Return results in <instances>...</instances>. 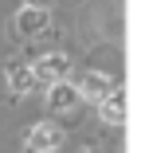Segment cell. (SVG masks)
Here are the masks:
<instances>
[{
    "instance_id": "1",
    "label": "cell",
    "mask_w": 149,
    "mask_h": 153,
    "mask_svg": "<svg viewBox=\"0 0 149 153\" xmlns=\"http://www.w3.org/2000/svg\"><path fill=\"white\" fill-rule=\"evenodd\" d=\"M32 71V79L39 82V86H55V82H63L67 79V71H71V63H67V55H43L36 67H27Z\"/></svg>"
},
{
    "instance_id": "2",
    "label": "cell",
    "mask_w": 149,
    "mask_h": 153,
    "mask_svg": "<svg viewBox=\"0 0 149 153\" xmlns=\"http://www.w3.org/2000/svg\"><path fill=\"white\" fill-rule=\"evenodd\" d=\"M59 145H63V134L55 126H36L27 134V149L32 153H47V149H59Z\"/></svg>"
},
{
    "instance_id": "3",
    "label": "cell",
    "mask_w": 149,
    "mask_h": 153,
    "mask_svg": "<svg viewBox=\"0 0 149 153\" xmlns=\"http://www.w3.org/2000/svg\"><path fill=\"white\" fill-rule=\"evenodd\" d=\"M110 90H114V82L106 79V75H98V71H86L82 79H79V90H75V94H86V98H106L110 94Z\"/></svg>"
},
{
    "instance_id": "4",
    "label": "cell",
    "mask_w": 149,
    "mask_h": 153,
    "mask_svg": "<svg viewBox=\"0 0 149 153\" xmlns=\"http://www.w3.org/2000/svg\"><path fill=\"white\" fill-rule=\"evenodd\" d=\"M75 102H79V94H75V86H67V82H55V86L47 90V106H51L55 114H67Z\"/></svg>"
},
{
    "instance_id": "5",
    "label": "cell",
    "mask_w": 149,
    "mask_h": 153,
    "mask_svg": "<svg viewBox=\"0 0 149 153\" xmlns=\"http://www.w3.org/2000/svg\"><path fill=\"white\" fill-rule=\"evenodd\" d=\"M16 24H20V32H24V36H39L43 27H47V8H24Z\"/></svg>"
},
{
    "instance_id": "6",
    "label": "cell",
    "mask_w": 149,
    "mask_h": 153,
    "mask_svg": "<svg viewBox=\"0 0 149 153\" xmlns=\"http://www.w3.org/2000/svg\"><path fill=\"white\" fill-rule=\"evenodd\" d=\"M102 118L110 122V126H122V118H126V102H122V90H110V94L102 98Z\"/></svg>"
},
{
    "instance_id": "7",
    "label": "cell",
    "mask_w": 149,
    "mask_h": 153,
    "mask_svg": "<svg viewBox=\"0 0 149 153\" xmlns=\"http://www.w3.org/2000/svg\"><path fill=\"white\" fill-rule=\"evenodd\" d=\"M8 82H12L16 90H32V86H36V79H32L27 67H8Z\"/></svg>"
}]
</instances>
